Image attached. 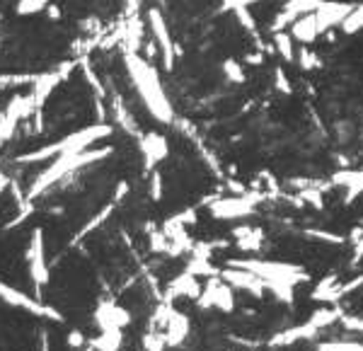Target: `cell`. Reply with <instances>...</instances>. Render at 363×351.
<instances>
[{"mask_svg": "<svg viewBox=\"0 0 363 351\" xmlns=\"http://www.w3.org/2000/svg\"><path fill=\"white\" fill-rule=\"evenodd\" d=\"M109 155V148H97V151H80V153H65V155H58L53 158V162L49 165L39 177L32 182L30 186V199H37V196H42L46 189H51L53 184L60 182L63 177H68V174L78 172V170L92 165V162L102 160V158Z\"/></svg>", "mask_w": 363, "mask_h": 351, "instance_id": "obj_1", "label": "cell"}, {"mask_svg": "<svg viewBox=\"0 0 363 351\" xmlns=\"http://www.w3.org/2000/svg\"><path fill=\"white\" fill-rule=\"evenodd\" d=\"M109 134H112V129L104 126V124L87 126V129H80V131H75V134L56 141V143H49V146L39 148V151H32V153H27V155H20L18 162H42V160H53V158L65 155V153L87 151L95 141H100Z\"/></svg>", "mask_w": 363, "mask_h": 351, "instance_id": "obj_2", "label": "cell"}, {"mask_svg": "<svg viewBox=\"0 0 363 351\" xmlns=\"http://www.w3.org/2000/svg\"><path fill=\"white\" fill-rule=\"evenodd\" d=\"M129 70H131V75H134L136 87H139L143 102L151 107V112L155 114L160 122H170V119H172V109H170V102H167V97H165L163 85H160V80H158L155 70L151 68V63L131 56Z\"/></svg>", "mask_w": 363, "mask_h": 351, "instance_id": "obj_3", "label": "cell"}, {"mask_svg": "<svg viewBox=\"0 0 363 351\" xmlns=\"http://www.w3.org/2000/svg\"><path fill=\"white\" fill-rule=\"evenodd\" d=\"M0 300L8 303V305H13V308H18V310H25V312H32V315H37V317H44V320L63 322V315L53 310L51 305H44L39 298H32V295H27L25 291L13 288L5 281H0Z\"/></svg>", "mask_w": 363, "mask_h": 351, "instance_id": "obj_4", "label": "cell"}, {"mask_svg": "<svg viewBox=\"0 0 363 351\" xmlns=\"http://www.w3.org/2000/svg\"><path fill=\"white\" fill-rule=\"evenodd\" d=\"M27 262H30V276L37 288H44L49 283V264H46V248H44V230L37 228L32 233L30 250H27Z\"/></svg>", "mask_w": 363, "mask_h": 351, "instance_id": "obj_5", "label": "cell"}, {"mask_svg": "<svg viewBox=\"0 0 363 351\" xmlns=\"http://www.w3.org/2000/svg\"><path fill=\"white\" fill-rule=\"evenodd\" d=\"M34 107V100L30 97H18L3 109L0 114V146L8 143V139L13 136V131L18 129V124L27 117V112Z\"/></svg>", "mask_w": 363, "mask_h": 351, "instance_id": "obj_6", "label": "cell"}, {"mask_svg": "<svg viewBox=\"0 0 363 351\" xmlns=\"http://www.w3.org/2000/svg\"><path fill=\"white\" fill-rule=\"evenodd\" d=\"M199 303L203 308H218L223 312H233V308H235L233 286L225 281H211L206 286V291H201Z\"/></svg>", "mask_w": 363, "mask_h": 351, "instance_id": "obj_7", "label": "cell"}, {"mask_svg": "<svg viewBox=\"0 0 363 351\" xmlns=\"http://www.w3.org/2000/svg\"><path fill=\"white\" fill-rule=\"evenodd\" d=\"M148 20H151V30L158 39V46H160V51H163L165 65L170 68V65H172V39H170L167 25H165L163 15L158 13V10H151V13H148Z\"/></svg>", "mask_w": 363, "mask_h": 351, "instance_id": "obj_8", "label": "cell"}, {"mask_svg": "<svg viewBox=\"0 0 363 351\" xmlns=\"http://www.w3.org/2000/svg\"><path fill=\"white\" fill-rule=\"evenodd\" d=\"M179 295H189V298H199L201 295V286L199 281H196V274H191L189 269L170 283V298H179Z\"/></svg>", "mask_w": 363, "mask_h": 351, "instance_id": "obj_9", "label": "cell"}, {"mask_svg": "<svg viewBox=\"0 0 363 351\" xmlns=\"http://www.w3.org/2000/svg\"><path fill=\"white\" fill-rule=\"evenodd\" d=\"M211 213L216 218H238L250 213V204L245 199H221L211 206Z\"/></svg>", "mask_w": 363, "mask_h": 351, "instance_id": "obj_10", "label": "cell"}, {"mask_svg": "<svg viewBox=\"0 0 363 351\" xmlns=\"http://www.w3.org/2000/svg\"><path fill=\"white\" fill-rule=\"evenodd\" d=\"M121 342H124V332L121 327H107L97 339H92V347L97 351H119Z\"/></svg>", "mask_w": 363, "mask_h": 351, "instance_id": "obj_11", "label": "cell"}, {"mask_svg": "<svg viewBox=\"0 0 363 351\" xmlns=\"http://www.w3.org/2000/svg\"><path fill=\"white\" fill-rule=\"evenodd\" d=\"M143 153H146L148 162H158L160 158H165V153H167V146H165L163 139H158V136H151L148 141H143Z\"/></svg>", "mask_w": 363, "mask_h": 351, "instance_id": "obj_12", "label": "cell"}, {"mask_svg": "<svg viewBox=\"0 0 363 351\" xmlns=\"http://www.w3.org/2000/svg\"><path fill=\"white\" fill-rule=\"evenodd\" d=\"M49 0H20L18 3V13L20 15H30V13H39V10H44V5H46Z\"/></svg>", "mask_w": 363, "mask_h": 351, "instance_id": "obj_13", "label": "cell"}, {"mask_svg": "<svg viewBox=\"0 0 363 351\" xmlns=\"http://www.w3.org/2000/svg\"><path fill=\"white\" fill-rule=\"evenodd\" d=\"M320 351H363V344H356V342H327V344H322Z\"/></svg>", "mask_w": 363, "mask_h": 351, "instance_id": "obj_14", "label": "cell"}, {"mask_svg": "<svg viewBox=\"0 0 363 351\" xmlns=\"http://www.w3.org/2000/svg\"><path fill=\"white\" fill-rule=\"evenodd\" d=\"M163 347H165L163 334H151L148 337V351H163Z\"/></svg>", "mask_w": 363, "mask_h": 351, "instance_id": "obj_15", "label": "cell"}, {"mask_svg": "<svg viewBox=\"0 0 363 351\" xmlns=\"http://www.w3.org/2000/svg\"><path fill=\"white\" fill-rule=\"evenodd\" d=\"M68 344L73 349H82V347H85V337H82L80 332H70L68 334Z\"/></svg>", "mask_w": 363, "mask_h": 351, "instance_id": "obj_16", "label": "cell"}, {"mask_svg": "<svg viewBox=\"0 0 363 351\" xmlns=\"http://www.w3.org/2000/svg\"><path fill=\"white\" fill-rule=\"evenodd\" d=\"M160 191H163L160 177H158V174H153V199H160Z\"/></svg>", "mask_w": 363, "mask_h": 351, "instance_id": "obj_17", "label": "cell"}, {"mask_svg": "<svg viewBox=\"0 0 363 351\" xmlns=\"http://www.w3.org/2000/svg\"><path fill=\"white\" fill-rule=\"evenodd\" d=\"M10 186V177L5 172H0V196H3V191Z\"/></svg>", "mask_w": 363, "mask_h": 351, "instance_id": "obj_18", "label": "cell"}]
</instances>
